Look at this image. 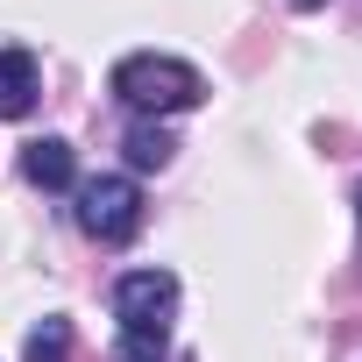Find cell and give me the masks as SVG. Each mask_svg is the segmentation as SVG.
<instances>
[{"mask_svg":"<svg viewBox=\"0 0 362 362\" xmlns=\"http://www.w3.org/2000/svg\"><path fill=\"white\" fill-rule=\"evenodd\" d=\"M170 313H177V277L170 270H128L114 284V362H163L170 348Z\"/></svg>","mask_w":362,"mask_h":362,"instance_id":"6da1fadb","label":"cell"},{"mask_svg":"<svg viewBox=\"0 0 362 362\" xmlns=\"http://www.w3.org/2000/svg\"><path fill=\"white\" fill-rule=\"evenodd\" d=\"M107 93H114L135 121H156V114H185V107H199V100H206V78H199L185 57L135 50V57H121V64H114Z\"/></svg>","mask_w":362,"mask_h":362,"instance_id":"7a4b0ae2","label":"cell"},{"mask_svg":"<svg viewBox=\"0 0 362 362\" xmlns=\"http://www.w3.org/2000/svg\"><path fill=\"white\" fill-rule=\"evenodd\" d=\"M78 228L107 249L135 242L142 228V192H135V177H93V185H78Z\"/></svg>","mask_w":362,"mask_h":362,"instance_id":"3957f363","label":"cell"},{"mask_svg":"<svg viewBox=\"0 0 362 362\" xmlns=\"http://www.w3.org/2000/svg\"><path fill=\"white\" fill-rule=\"evenodd\" d=\"M43 78H36V57L29 50H0V121H22L36 107Z\"/></svg>","mask_w":362,"mask_h":362,"instance_id":"277c9868","label":"cell"},{"mask_svg":"<svg viewBox=\"0 0 362 362\" xmlns=\"http://www.w3.org/2000/svg\"><path fill=\"white\" fill-rule=\"evenodd\" d=\"M22 170H29V185H43V192H71V185H78V163H71V142H57V135L29 142V149H22Z\"/></svg>","mask_w":362,"mask_h":362,"instance_id":"5b68a950","label":"cell"},{"mask_svg":"<svg viewBox=\"0 0 362 362\" xmlns=\"http://www.w3.org/2000/svg\"><path fill=\"white\" fill-rule=\"evenodd\" d=\"M121 149H128V163H135V170H163V163L177 156V142H170V128H163V121H135Z\"/></svg>","mask_w":362,"mask_h":362,"instance_id":"8992f818","label":"cell"},{"mask_svg":"<svg viewBox=\"0 0 362 362\" xmlns=\"http://www.w3.org/2000/svg\"><path fill=\"white\" fill-rule=\"evenodd\" d=\"M22 355H29V362H64V355H71V320H57V313H50L43 327H29Z\"/></svg>","mask_w":362,"mask_h":362,"instance_id":"52a82bcc","label":"cell"},{"mask_svg":"<svg viewBox=\"0 0 362 362\" xmlns=\"http://www.w3.org/2000/svg\"><path fill=\"white\" fill-rule=\"evenodd\" d=\"M355 228H362V192H355Z\"/></svg>","mask_w":362,"mask_h":362,"instance_id":"ba28073f","label":"cell"},{"mask_svg":"<svg viewBox=\"0 0 362 362\" xmlns=\"http://www.w3.org/2000/svg\"><path fill=\"white\" fill-rule=\"evenodd\" d=\"M298 8H320V0H298Z\"/></svg>","mask_w":362,"mask_h":362,"instance_id":"9c48e42d","label":"cell"}]
</instances>
